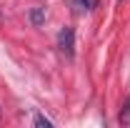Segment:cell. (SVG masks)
I'll return each mask as SVG.
<instances>
[{"instance_id": "cell-1", "label": "cell", "mask_w": 130, "mask_h": 128, "mask_svg": "<svg viewBox=\"0 0 130 128\" xmlns=\"http://www.w3.org/2000/svg\"><path fill=\"white\" fill-rule=\"evenodd\" d=\"M58 48L63 50L68 58L75 55V30H73L70 25L60 28V33H58Z\"/></svg>"}, {"instance_id": "cell-2", "label": "cell", "mask_w": 130, "mask_h": 128, "mask_svg": "<svg viewBox=\"0 0 130 128\" xmlns=\"http://www.w3.org/2000/svg\"><path fill=\"white\" fill-rule=\"evenodd\" d=\"M43 20H45V8H32L30 10V23L32 25H43Z\"/></svg>"}, {"instance_id": "cell-3", "label": "cell", "mask_w": 130, "mask_h": 128, "mask_svg": "<svg viewBox=\"0 0 130 128\" xmlns=\"http://www.w3.org/2000/svg\"><path fill=\"white\" fill-rule=\"evenodd\" d=\"M35 126H38V128H53V123H50L43 113H38V116H35Z\"/></svg>"}, {"instance_id": "cell-4", "label": "cell", "mask_w": 130, "mask_h": 128, "mask_svg": "<svg viewBox=\"0 0 130 128\" xmlns=\"http://www.w3.org/2000/svg\"><path fill=\"white\" fill-rule=\"evenodd\" d=\"M120 121H123V123H130V98H128V103L123 106V113H120Z\"/></svg>"}, {"instance_id": "cell-5", "label": "cell", "mask_w": 130, "mask_h": 128, "mask_svg": "<svg viewBox=\"0 0 130 128\" xmlns=\"http://www.w3.org/2000/svg\"><path fill=\"white\" fill-rule=\"evenodd\" d=\"M78 3H80V8H85V10H93L98 5V0H78Z\"/></svg>"}]
</instances>
